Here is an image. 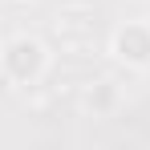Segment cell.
Here are the masks:
<instances>
[{
  "instance_id": "cell-1",
  "label": "cell",
  "mask_w": 150,
  "mask_h": 150,
  "mask_svg": "<svg viewBox=\"0 0 150 150\" xmlns=\"http://www.w3.org/2000/svg\"><path fill=\"white\" fill-rule=\"evenodd\" d=\"M53 65V53L41 37H28V33H16L8 41H0V81L12 85V89H33L41 85L45 73Z\"/></svg>"
},
{
  "instance_id": "cell-2",
  "label": "cell",
  "mask_w": 150,
  "mask_h": 150,
  "mask_svg": "<svg viewBox=\"0 0 150 150\" xmlns=\"http://www.w3.org/2000/svg\"><path fill=\"white\" fill-rule=\"evenodd\" d=\"M110 57L130 73H146L150 69V21H122L110 33Z\"/></svg>"
},
{
  "instance_id": "cell-3",
  "label": "cell",
  "mask_w": 150,
  "mask_h": 150,
  "mask_svg": "<svg viewBox=\"0 0 150 150\" xmlns=\"http://www.w3.org/2000/svg\"><path fill=\"white\" fill-rule=\"evenodd\" d=\"M81 105H85V114H93V118H110V114H118L122 93H118V85H114L110 77H98V81H89V85L81 89Z\"/></svg>"
},
{
  "instance_id": "cell-4",
  "label": "cell",
  "mask_w": 150,
  "mask_h": 150,
  "mask_svg": "<svg viewBox=\"0 0 150 150\" xmlns=\"http://www.w3.org/2000/svg\"><path fill=\"white\" fill-rule=\"evenodd\" d=\"M16 4H25V0H16Z\"/></svg>"
}]
</instances>
